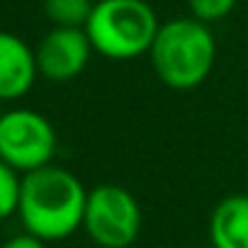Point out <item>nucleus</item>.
I'll list each match as a JSON object with an SVG mask.
<instances>
[{
	"label": "nucleus",
	"mask_w": 248,
	"mask_h": 248,
	"mask_svg": "<svg viewBox=\"0 0 248 248\" xmlns=\"http://www.w3.org/2000/svg\"><path fill=\"white\" fill-rule=\"evenodd\" d=\"M22 195V173L0 161V221L17 214Z\"/></svg>",
	"instance_id": "nucleus-10"
},
{
	"label": "nucleus",
	"mask_w": 248,
	"mask_h": 248,
	"mask_svg": "<svg viewBox=\"0 0 248 248\" xmlns=\"http://www.w3.org/2000/svg\"><path fill=\"white\" fill-rule=\"evenodd\" d=\"M93 0H44V15L54 27H85Z\"/></svg>",
	"instance_id": "nucleus-9"
},
{
	"label": "nucleus",
	"mask_w": 248,
	"mask_h": 248,
	"mask_svg": "<svg viewBox=\"0 0 248 248\" xmlns=\"http://www.w3.org/2000/svg\"><path fill=\"white\" fill-rule=\"evenodd\" d=\"M37 54L13 32H0V102L22 100L37 83Z\"/></svg>",
	"instance_id": "nucleus-7"
},
{
	"label": "nucleus",
	"mask_w": 248,
	"mask_h": 248,
	"mask_svg": "<svg viewBox=\"0 0 248 248\" xmlns=\"http://www.w3.org/2000/svg\"><path fill=\"white\" fill-rule=\"evenodd\" d=\"M34 54L39 76L51 83H68L88 68L95 51L83 27H51L39 39Z\"/></svg>",
	"instance_id": "nucleus-6"
},
{
	"label": "nucleus",
	"mask_w": 248,
	"mask_h": 248,
	"mask_svg": "<svg viewBox=\"0 0 248 248\" xmlns=\"http://www.w3.org/2000/svg\"><path fill=\"white\" fill-rule=\"evenodd\" d=\"M56 146V129L42 112L15 107L0 114V161L17 173L25 175L54 163Z\"/></svg>",
	"instance_id": "nucleus-5"
},
{
	"label": "nucleus",
	"mask_w": 248,
	"mask_h": 248,
	"mask_svg": "<svg viewBox=\"0 0 248 248\" xmlns=\"http://www.w3.org/2000/svg\"><path fill=\"white\" fill-rule=\"evenodd\" d=\"M236 3L238 0H187V8H190V17L204 25H214L226 15H231Z\"/></svg>",
	"instance_id": "nucleus-11"
},
{
	"label": "nucleus",
	"mask_w": 248,
	"mask_h": 248,
	"mask_svg": "<svg viewBox=\"0 0 248 248\" xmlns=\"http://www.w3.org/2000/svg\"><path fill=\"white\" fill-rule=\"evenodd\" d=\"M202 248H214V246H202Z\"/></svg>",
	"instance_id": "nucleus-13"
},
{
	"label": "nucleus",
	"mask_w": 248,
	"mask_h": 248,
	"mask_svg": "<svg viewBox=\"0 0 248 248\" xmlns=\"http://www.w3.org/2000/svg\"><path fill=\"white\" fill-rule=\"evenodd\" d=\"M209 241L214 248H248V195H226L209 217Z\"/></svg>",
	"instance_id": "nucleus-8"
},
{
	"label": "nucleus",
	"mask_w": 248,
	"mask_h": 248,
	"mask_svg": "<svg viewBox=\"0 0 248 248\" xmlns=\"http://www.w3.org/2000/svg\"><path fill=\"white\" fill-rule=\"evenodd\" d=\"M88 187L63 166L49 163L22 175L17 217L22 229L44 243L63 241L83 229Z\"/></svg>",
	"instance_id": "nucleus-1"
},
{
	"label": "nucleus",
	"mask_w": 248,
	"mask_h": 248,
	"mask_svg": "<svg viewBox=\"0 0 248 248\" xmlns=\"http://www.w3.org/2000/svg\"><path fill=\"white\" fill-rule=\"evenodd\" d=\"M158 27V15L146 0H95L83 30L95 54L132 61L151 51Z\"/></svg>",
	"instance_id": "nucleus-3"
},
{
	"label": "nucleus",
	"mask_w": 248,
	"mask_h": 248,
	"mask_svg": "<svg viewBox=\"0 0 248 248\" xmlns=\"http://www.w3.org/2000/svg\"><path fill=\"white\" fill-rule=\"evenodd\" d=\"M0 248H46V243H44L42 238H37V236H32V233H27V231H22V233L10 236L5 243H0Z\"/></svg>",
	"instance_id": "nucleus-12"
},
{
	"label": "nucleus",
	"mask_w": 248,
	"mask_h": 248,
	"mask_svg": "<svg viewBox=\"0 0 248 248\" xmlns=\"http://www.w3.org/2000/svg\"><path fill=\"white\" fill-rule=\"evenodd\" d=\"M154 73L173 90H195L214 71L217 39L209 25L195 17H175L161 22L149 51Z\"/></svg>",
	"instance_id": "nucleus-2"
},
{
	"label": "nucleus",
	"mask_w": 248,
	"mask_h": 248,
	"mask_svg": "<svg viewBox=\"0 0 248 248\" xmlns=\"http://www.w3.org/2000/svg\"><path fill=\"white\" fill-rule=\"evenodd\" d=\"M139 200L122 185L102 183L88 190L83 231L100 248H129L141 233Z\"/></svg>",
	"instance_id": "nucleus-4"
}]
</instances>
